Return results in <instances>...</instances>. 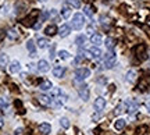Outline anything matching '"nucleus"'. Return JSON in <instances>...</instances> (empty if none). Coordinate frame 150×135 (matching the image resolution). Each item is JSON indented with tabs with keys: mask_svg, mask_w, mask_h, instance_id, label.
<instances>
[{
	"mask_svg": "<svg viewBox=\"0 0 150 135\" xmlns=\"http://www.w3.org/2000/svg\"><path fill=\"white\" fill-rule=\"evenodd\" d=\"M22 132V128H17L16 131H14V135H21Z\"/></svg>",
	"mask_w": 150,
	"mask_h": 135,
	"instance_id": "36",
	"label": "nucleus"
},
{
	"mask_svg": "<svg viewBox=\"0 0 150 135\" xmlns=\"http://www.w3.org/2000/svg\"><path fill=\"white\" fill-rule=\"evenodd\" d=\"M145 29L147 31V33H149V36H150V28L149 27H145Z\"/></svg>",
	"mask_w": 150,
	"mask_h": 135,
	"instance_id": "38",
	"label": "nucleus"
},
{
	"mask_svg": "<svg viewBox=\"0 0 150 135\" xmlns=\"http://www.w3.org/2000/svg\"><path fill=\"white\" fill-rule=\"evenodd\" d=\"M117 63V56L114 52H110L104 56V65H106V68H112L114 64Z\"/></svg>",
	"mask_w": 150,
	"mask_h": 135,
	"instance_id": "4",
	"label": "nucleus"
},
{
	"mask_svg": "<svg viewBox=\"0 0 150 135\" xmlns=\"http://www.w3.org/2000/svg\"><path fill=\"white\" fill-rule=\"evenodd\" d=\"M125 125H127V121L124 119H118L115 123H114V127H115V130H118V131H121V130H124L125 128Z\"/></svg>",
	"mask_w": 150,
	"mask_h": 135,
	"instance_id": "22",
	"label": "nucleus"
},
{
	"mask_svg": "<svg viewBox=\"0 0 150 135\" xmlns=\"http://www.w3.org/2000/svg\"><path fill=\"white\" fill-rule=\"evenodd\" d=\"M124 106H125V107H127V112H128L129 114H132V113H135V112H136V104H135V103H132V102H125L124 103Z\"/></svg>",
	"mask_w": 150,
	"mask_h": 135,
	"instance_id": "20",
	"label": "nucleus"
},
{
	"mask_svg": "<svg viewBox=\"0 0 150 135\" xmlns=\"http://www.w3.org/2000/svg\"><path fill=\"white\" fill-rule=\"evenodd\" d=\"M65 4H68L71 9H79L81 1L79 0H67V3H65Z\"/></svg>",
	"mask_w": 150,
	"mask_h": 135,
	"instance_id": "27",
	"label": "nucleus"
},
{
	"mask_svg": "<svg viewBox=\"0 0 150 135\" xmlns=\"http://www.w3.org/2000/svg\"><path fill=\"white\" fill-rule=\"evenodd\" d=\"M65 74V68L63 65H56L53 68V75L57 77V78H61V77H64Z\"/></svg>",
	"mask_w": 150,
	"mask_h": 135,
	"instance_id": "13",
	"label": "nucleus"
},
{
	"mask_svg": "<svg viewBox=\"0 0 150 135\" xmlns=\"http://www.w3.org/2000/svg\"><path fill=\"white\" fill-rule=\"evenodd\" d=\"M49 43H50V42H49V39H46V38H39L38 39V46H39L40 49H46L49 46Z\"/></svg>",
	"mask_w": 150,
	"mask_h": 135,
	"instance_id": "25",
	"label": "nucleus"
},
{
	"mask_svg": "<svg viewBox=\"0 0 150 135\" xmlns=\"http://www.w3.org/2000/svg\"><path fill=\"white\" fill-rule=\"evenodd\" d=\"M6 107H8V99L0 97V109H6Z\"/></svg>",
	"mask_w": 150,
	"mask_h": 135,
	"instance_id": "31",
	"label": "nucleus"
},
{
	"mask_svg": "<svg viewBox=\"0 0 150 135\" xmlns=\"http://www.w3.org/2000/svg\"><path fill=\"white\" fill-rule=\"evenodd\" d=\"M0 127H3V120L0 119Z\"/></svg>",
	"mask_w": 150,
	"mask_h": 135,
	"instance_id": "40",
	"label": "nucleus"
},
{
	"mask_svg": "<svg viewBox=\"0 0 150 135\" xmlns=\"http://www.w3.org/2000/svg\"><path fill=\"white\" fill-rule=\"evenodd\" d=\"M91 42L95 46H99V45H102V42H103V38H102V35L100 33H93L91 36Z\"/></svg>",
	"mask_w": 150,
	"mask_h": 135,
	"instance_id": "16",
	"label": "nucleus"
},
{
	"mask_svg": "<svg viewBox=\"0 0 150 135\" xmlns=\"http://www.w3.org/2000/svg\"><path fill=\"white\" fill-rule=\"evenodd\" d=\"M85 25V17L83 14H81V13H75V16L72 17V28L76 29V31H79L82 29Z\"/></svg>",
	"mask_w": 150,
	"mask_h": 135,
	"instance_id": "2",
	"label": "nucleus"
},
{
	"mask_svg": "<svg viewBox=\"0 0 150 135\" xmlns=\"http://www.w3.org/2000/svg\"><path fill=\"white\" fill-rule=\"evenodd\" d=\"M104 45H106V48H107L108 50H112V49H114V46H115V41H114L112 38H106Z\"/></svg>",
	"mask_w": 150,
	"mask_h": 135,
	"instance_id": "26",
	"label": "nucleus"
},
{
	"mask_svg": "<svg viewBox=\"0 0 150 135\" xmlns=\"http://www.w3.org/2000/svg\"><path fill=\"white\" fill-rule=\"evenodd\" d=\"M61 16H63V18H64V20L70 18V16H71V7L68 4L63 6V9H61Z\"/></svg>",
	"mask_w": 150,
	"mask_h": 135,
	"instance_id": "19",
	"label": "nucleus"
},
{
	"mask_svg": "<svg viewBox=\"0 0 150 135\" xmlns=\"http://www.w3.org/2000/svg\"><path fill=\"white\" fill-rule=\"evenodd\" d=\"M8 70H10V72H13V74L20 72V71H21V63H20V61H17V60L11 61L10 65H8Z\"/></svg>",
	"mask_w": 150,
	"mask_h": 135,
	"instance_id": "9",
	"label": "nucleus"
},
{
	"mask_svg": "<svg viewBox=\"0 0 150 135\" xmlns=\"http://www.w3.org/2000/svg\"><path fill=\"white\" fill-rule=\"evenodd\" d=\"M146 107H147V110H149V113H150V103H147V104H146Z\"/></svg>",
	"mask_w": 150,
	"mask_h": 135,
	"instance_id": "39",
	"label": "nucleus"
},
{
	"mask_svg": "<svg viewBox=\"0 0 150 135\" xmlns=\"http://www.w3.org/2000/svg\"><path fill=\"white\" fill-rule=\"evenodd\" d=\"M8 64V56L6 53H0V68H4Z\"/></svg>",
	"mask_w": 150,
	"mask_h": 135,
	"instance_id": "23",
	"label": "nucleus"
},
{
	"mask_svg": "<svg viewBox=\"0 0 150 135\" xmlns=\"http://www.w3.org/2000/svg\"><path fill=\"white\" fill-rule=\"evenodd\" d=\"M135 53H136V57L139 60H146V57H147V54H146V48L143 45H138V46L135 48Z\"/></svg>",
	"mask_w": 150,
	"mask_h": 135,
	"instance_id": "6",
	"label": "nucleus"
},
{
	"mask_svg": "<svg viewBox=\"0 0 150 135\" xmlns=\"http://www.w3.org/2000/svg\"><path fill=\"white\" fill-rule=\"evenodd\" d=\"M122 107H124V103H121V104H118L117 109H115V114H120L121 112H122Z\"/></svg>",
	"mask_w": 150,
	"mask_h": 135,
	"instance_id": "35",
	"label": "nucleus"
},
{
	"mask_svg": "<svg viewBox=\"0 0 150 135\" xmlns=\"http://www.w3.org/2000/svg\"><path fill=\"white\" fill-rule=\"evenodd\" d=\"M78 93H79L81 99H82L83 102H88V100H89V88H88V85H81V87L78 88Z\"/></svg>",
	"mask_w": 150,
	"mask_h": 135,
	"instance_id": "5",
	"label": "nucleus"
},
{
	"mask_svg": "<svg viewBox=\"0 0 150 135\" xmlns=\"http://www.w3.org/2000/svg\"><path fill=\"white\" fill-rule=\"evenodd\" d=\"M53 88V84L50 81H43L40 85H39V89L40 91H49V89H52Z\"/></svg>",
	"mask_w": 150,
	"mask_h": 135,
	"instance_id": "24",
	"label": "nucleus"
},
{
	"mask_svg": "<svg viewBox=\"0 0 150 135\" xmlns=\"http://www.w3.org/2000/svg\"><path fill=\"white\" fill-rule=\"evenodd\" d=\"M93 107H95L96 112H102L103 109L106 107V99L102 96H99L96 100H95V103H93Z\"/></svg>",
	"mask_w": 150,
	"mask_h": 135,
	"instance_id": "7",
	"label": "nucleus"
},
{
	"mask_svg": "<svg viewBox=\"0 0 150 135\" xmlns=\"http://www.w3.org/2000/svg\"><path fill=\"white\" fill-rule=\"evenodd\" d=\"M53 57H54V45L52 48V50H50V59H53Z\"/></svg>",
	"mask_w": 150,
	"mask_h": 135,
	"instance_id": "37",
	"label": "nucleus"
},
{
	"mask_svg": "<svg viewBox=\"0 0 150 135\" xmlns=\"http://www.w3.org/2000/svg\"><path fill=\"white\" fill-rule=\"evenodd\" d=\"M39 103L45 106V107H50L52 106V97L47 96V95H42V96H39Z\"/></svg>",
	"mask_w": 150,
	"mask_h": 135,
	"instance_id": "10",
	"label": "nucleus"
},
{
	"mask_svg": "<svg viewBox=\"0 0 150 135\" xmlns=\"http://www.w3.org/2000/svg\"><path fill=\"white\" fill-rule=\"evenodd\" d=\"M27 49H28V52H29V54H31L32 57L36 56V46H35L32 39H29V41L27 42Z\"/></svg>",
	"mask_w": 150,
	"mask_h": 135,
	"instance_id": "14",
	"label": "nucleus"
},
{
	"mask_svg": "<svg viewBox=\"0 0 150 135\" xmlns=\"http://www.w3.org/2000/svg\"><path fill=\"white\" fill-rule=\"evenodd\" d=\"M147 134V128L146 127H139L138 128V135H146Z\"/></svg>",
	"mask_w": 150,
	"mask_h": 135,
	"instance_id": "33",
	"label": "nucleus"
},
{
	"mask_svg": "<svg viewBox=\"0 0 150 135\" xmlns=\"http://www.w3.org/2000/svg\"><path fill=\"white\" fill-rule=\"evenodd\" d=\"M86 53L89 54V56H91L92 59H100V57H102V50H100V49L97 48V46H95V48H92V49H89V50H88V52H86Z\"/></svg>",
	"mask_w": 150,
	"mask_h": 135,
	"instance_id": "8",
	"label": "nucleus"
},
{
	"mask_svg": "<svg viewBox=\"0 0 150 135\" xmlns=\"http://www.w3.org/2000/svg\"><path fill=\"white\" fill-rule=\"evenodd\" d=\"M7 35H8V38H11V39H17V38H18V32H17L16 29H10V31L7 32Z\"/></svg>",
	"mask_w": 150,
	"mask_h": 135,
	"instance_id": "32",
	"label": "nucleus"
},
{
	"mask_svg": "<svg viewBox=\"0 0 150 135\" xmlns=\"http://www.w3.org/2000/svg\"><path fill=\"white\" fill-rule=\"evenodd\" d=\"M88 77H91V70L89 68H78L74 72V80L78 82L85 81Z\"/></svg>",
	"mask_w": 150,
	"mask_h": 135,
	"instance_id": "3",
	"label": "nucleus"
},
{
	"mask_svg": "<svg viewBox=\"0 0 150 135\" xmlns=\"http://www.w3.org/2000/svg\"><path fill=\"white\" fill-rule=\"evenodd\" d=\"M125 80H127L128 82H131V84H134V82L136 81V71L129 70L128 72H127V75H125Z\"/></svg>",
	"mask_w": 150,
	"mask_h": 135,
	"instance_id": "17",
	"label": "nucleus"
},
{
	"mask_svg": "<svg viewBox=\"0 0 150 135\" xmlns=\"http://www.w3.org/2000/svg\"><path fill=\"white\" fill-rule=\"evenodd\" d=\"M50 70V65L46 60H39V63H38V71H40V72H47Z\"/></svg>",
	"mask_w": 150,
	"mask_h": 135,
	"instance_id": "11",
	"label": "nucleus"
},
{
	"mask_svg": "<svg viewBox=\"0 0 150 135\" xmlns=\"http://www.w3.org/2000/svg\"><path fill=\"white\" fill-rule=\"evenodd\" d=\"M85 43H86V36L85 35H78V36L75 38V45H76L78 48H82Z\"/></svg>",
	"mask_w": 150,
	"mask_h": 135,
	"instance_id": "21",
	"label": "nucleus"
},
{
	"mask_svg": "<svg viewBox=\"0 0 150 135\" xmlns=\"http://www.w3.org/2000/svg\"><path fill=\"white\" fill-rule=\"evenodd\" d=\"M82 60H83V56H82V54H79V56H76V57L74 59V65L79 64V63L82 61Z\"/></svg>",
	"mask_w": 150,
	"mask_h": 135,
	"instance_id": "34",
	"label": "nucleus"
},
{
	"mask_svg": "<svg viewBox=\"0 0 150 135\" xmlns=\"http://www.w3.org/2000/svg\"><path fill=\"white\" fill-rule=\"evenodd\" d=\"M60 125L63 127V128H68L70 127V121H68V119H65V117H63V119H60Z\"/></svg>",
	"mask_w": 150,
	"mask_h": 135,
	"instance_id": "29",
	"label": "nucleus"
},
{
	"mask_svg": "<svg viewBox=\"0 0 150 135\" xmlns=\"http://www.w3.org/2000/svg\"><path fill=\"white\" fill-rule=\"evenodd\" d=\"M59 32L57 31V27L56 25H49V27H46V29H45V33L47 35V36H53V35H56V33Z\"/></svg>",
	"mask_w": 150,
	"mask_h": 135,
	"instance_id": "18",
	"label": "nucleus"
},
{
	"mask_svg": "<svg viewBox=\"0 0 150 135\" xmlns=\"http://www.w3.org/2000/svg\"><path fill=\"white\" fill-rule=\"evenodd\" d=\"M59 57L61 60H67L68 57H70V53H68L67 50H60V52H59Z\"/></svg>",
	"mask_w": 150,
	"mask_h": 135,
	"instance_id": "30",
	"label": "nucleus"
},
{
	"mask_svg": "<svg viewBox=\"0 0 150 135\" xmlns=\"http://www.w3.org/2000/svg\"><path fill=\"white\" fill-rule=\"evenodd\" d=\"M39 131H40L42 135H49L50 131H52V127H50V124H47V123H42V124L39 125Z\"/></svg>",
	"mask_w": 150,
	"mask_h": 135,
	"instance_id": "15",
	"label": "nucleus"
},
{
	"mask_svg": "<svg viewBox=\"0 0 150 135\" xmlns=\"http://www.w3.org/2000/svg\"><path fill=\"white\" fill-rule=\"evenodd\" d=\"M83 13H85L88 17H93V14H95V10H93V7H92V6H85Z\"/></svg>",
	"mask_w": 150,
	"mask_h": 135,
	"instance_id": "28",
	"label": "nucleus"
},
{
	"mask_svg": "<svg viewBox=\"0 0 150 135\" xmlns=\"http://www.w3.org/2000/svg\"><path fill=\"white\" fill-rule=\"evenodd\" d=\"M70 32H71V27L68 24H64V25L59 29V35L61 38H67V36L70 35Z\"/></svg>",
	"mask_w": 150,
	"mask_h": 135,
	"instance_id": "12",
	"label": "nucleus"
},
{
	"mask_svg": "<svg viewBox=\"0 0 150 135\" xmlns=\"http://www.w3.org/2000/svg\"><path fill=\"white\" fill-rule=\"evenodd\" d=\"M50 97L53 99L52 106H60V104L67 102V99H68V96L60 88H52L50 89Z\"/></svg>",
	"mask_w": 150,
	"mask_h": 135,
	"instance_id": "1",
	"label": "nucleus"
}]
</instances>
